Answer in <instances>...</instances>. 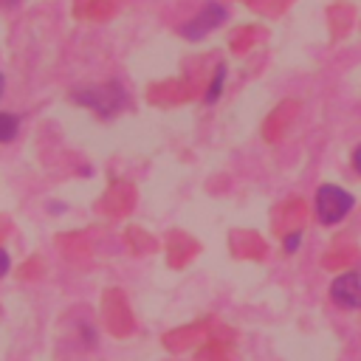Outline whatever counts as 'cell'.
<instances>
[{"label": "cell", "mask_w": 361, "mask_h": 361, "mask_svg": "<svg viewBox=\"0 0 361 361\" xmlns=\"http://www.w3.org/2000/svg\"><path fill=\"white\" fill-rule=\"evenodd\" d=\"M71 102L90 107L93 113H99L102 118L116 116L124 104H127V90L121 82H102V85H85V87H73Z\"/></svg>", "instance_id": "obj_1"}, {"label": "cell", "mask_w": 361, "mask_h": 361, "mask_svg": "<svg viewBox=\"0 0 361 361\" xmlns=\"http://www.w3.org/2000/svg\"><path fill=\"white\" fill-rule=\"evenodd\" d=\"M353 206H355V197H353L347 189L336 186V183H322V186L316 189L313 209H316V220H319L322 226H336V223H341V220L353 212Z\"/></svg>", "instance_id": "obj_2"}, {"label": "cell", "mask_w": 361, "mask_h": 361, "mask_svg": "<svg viewBox=\"0 0 361 361\" xmlns=\"http://www.w3.org/2000/svg\"><path fill=\"white\" fill-rule=\"evenodd\" d=\"M220 23H226V6H220L217 0H209V3H203V8H200L195 17H189V20L180 25V34H183L186 39H203V37L212 34Z\"/></svg>", "instance_id": "obj_3"}, {"label": "cell", "mask_w": 361, "mask_h": 361, "mask_svg": "<svg viewBox=\"0 0 361 361\" xmlns=\"http://www.w3.org/2000/svg\"><path fill=\"white\" fill-rule=\"evenodd\" d=\"M330 299L333 305L344 310H358L361 307V274H341L330 285Z\"/></svg>", "instance_id": "obj_4"}, {"label": "cell", "mask_w": 361, "mask_h": 361, "mask_svg": "<svg viewBox=\"0 0 361 361\" xmlns=\"http://www.w3.org/2000/svg\"><path fill=\"white\" fill-rule=\"evenodd\" d=\"M20 133V116L11 110H0V144H11Z\"/></svg>", "instance_id": "obj_5"}, {"label": "cell", "mask_w": 361, "mask_h": 361, "mask_svg": "<svg viewBox=\"0 0 361 361\" xmlns=\"http://www.w3.org/2000/svg\"><path fill=\"white\" fill-rule=\"evenodd\" d=\"M223 82H226V65H217L214 79H212L209 93H206V104H214V102L220 99V93H223Z\"/></svg>", "instance_id": "obj_6"}, {"label": "cell", "mask_w": 361, "mask_h": 361, "mask_svg": "<svg viewBox=\"0 0 361 361\" xmlns=\"http://www.w3.org/2000/svg\"><path fill=\"white\" fill-rule=\"evenodd\" d=\"M8 268H11V254H8V251L0 245V279L8 274Z\"/></svg>", "instance_id": "obj_7"}, {"label": "cell", "mask_w": 361, "mask_h": 361, "mask_svg": "<svg viewBox=\"0 0 361 361\" xmlns=\"http://www.w3.org/2000/svg\"><path fill=\"white\" fill-rule=\"evenodd\" d=\"M299 243H302V234H288V237H285V251L293 254V251L299 248Z\"/></svg>", "instance_id": "obj_8"}, {"label": "cell", "mask_w": 361, "mask_h": 361, "mask_svg": "<svg viewBox=\"0 0 361 361\" xmlns=\"http://www.w3.org/2000/svg\"><path fill=\"white\" fill-rule=\"evenodd\" d=\"M353 166H355V172L361 175V144L353 149Z\"/></svg>", "instance_id": "obj_9"}, {"label": "cell", "mask_w": 361, "mask_h": 361, "mask_svg": "<svg viewBox=\"0 0 361 361\" xmlns=\"http://www.w3.org/2000/svg\"><path fill=\"white\" fill-rule=\"evenodd\" d=\"M0 6L3 8H14V6H20V0H0Z\"/></svg>", "instance_id": "obj_10"}, {"label": "cell", "mask_w": 361, "mask_h": 361, "mask_svg": "<svg viewBox=\"0 0 361 361\" xmlns=\"http://www.w3.org/2000/svg\"><path fill=\"white\" fill-rule=\"evenodd\" d=\"M3 90H6V76L0 73V99H3Z\"/></svg>", "instance_id": "obj_11"}]
</instances>
